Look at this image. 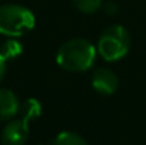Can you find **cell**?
Returning a JSON list of instances; mask_svg holds the SVG:
<instances>
[{
    "label": "cell",
    "instance_id": "30bf717a",
    "mask_svg": "<svg viewBox=\"0 0 146 145\" xmlns=\"http://www.w3.org/2000/svg\"><path fill=\"white\" fill-rule=\"evenodd\" d=\"M71 1L81 13L87 14H92L102 7V0H71Z\"/></svg>",
    "mask_w": 146,
    "mask_h": 145
},
{
    "label": "cell",
    "instance_id": "3957f363",
    "mask_svg": "<svg viewBox=\"0 0 146 145\" xmlns=\"http://www.w3.org/2000/svg\"><path fill=\"white\" fill-rule=\"evenodd\" d=\"M36 24L34 14L30 9L20 4L0 6V33L9 37H20L30 31Z\"/></svg>",
    "mask_w": 146,
    "mask_h": 145
},
{
    "label": "cell",
    "instance_id": "7a4b0ae2",
    "mask_svg": "<svg viewBox=\"0 0 146 145\" xmlns=\"http://www.w3.org/2000/svg\"><path fill=\"white\" fill-rule=\"evenodd\" d=\"M131 48V36L123 26L112 24L106 27L98 39V54L108 63L123 58Z\"/></svg>",
    "mask_w": 146,
    "mask_h": 145
},
{
    "label": "cell",
    "instance_id": "ba28073f",
    "mask_svg": "<svg viewBox=\"0 0 146 145\" xmlns=\"http://www.w3.org/2000/svg\"><path fill=\"white\" fill-rule=\"evenodd\" d=\"M52 145H88V142L77 132L62 131L54 138Z\"/></svg>",
    "mask_w": 146,
    "mask_h": 145
},
{
    "label": "cell",
    "instance_id": "8992f818",
    "mask_svg": "<svg viewBox=\"0 0 146 145\" xmlns=\"http://www.w3.org/2000/svg\"><path fill=\"white\" fill-rule=\"evenodd\" d=\"M20 101L17 96L7 90L0 88V121H9L20 112Z\"/></svg>",
    "mask_w": 146,
    "mask_h": 145
},
{
    "label": "cell",
    "instance_id": "52a82bcc",
    "mask_svg": "<svg viewBox=\"0 0 146 145\" xmlns=\"http://www.w3.org/2000/svg\"><path fill=\"white\" fill-rule=\"evenodd\" d=\"M41 111H43V108H41L40 101L36 100V98H29L20 105V112L19 114L26 117L27 120L33 121V120H37L41 115Z\"/></svg>",
    "mask_w": 146,
    "mask_h": 145
},
{
    "label": "cell",
    "instance_id": "7c38bea8",
    "mask_svg": "<svg viewBox=\"0 0 146 145\" xmlns=\"http://www.w3.org/2000/svg\"><path fill=\"white\" fill-rule=\"evenodd\" d=\"M6 58L3 57V54L0 53V81H1V78H3V76H4V73H6Z\"/></svg>",
    "mask_w": 146,
    "mask_h": 145
},
{
    "label": "cell",
    "instance_id": "9c48e42d",
    "mask_svg": "<svg viewBox=\"0 0 146 145\" xmlns=\"http://www.w3.org/2000/svg\"><path fill=\"white\" fill-rule=\"evenodd\" d=\"M21 51H23V47L20 46L19 41L14 40V37H11L10 40L4 41L3 46H1V48H0V53L3 54V57H4L6 60L19 57V55L21 54Z\"/></svg>",
    "mask_w": 146,
    "mask_h": 145
},
{
    "label": "cell",
    "instance_id": "8fae6325",
    "mask_svg": "<svg viewBox=\"0 0 146 145\" xmlns=\"http://www.w3.org/2000/svg\"><path fill=\"white\" fill-rule=\"evenodd\" d=\"M102 7H104L105 14H108V16H115V14L118 13V4H116L115 1H112V0L105 1V3L102 4Z\"/></svg>",
    "mask_w": 146,
    "mask_h": 145
},
{
    "label": "cell",
    "instance_id": "277c9868",
    "mask_svg": "<svg viewBox=\"0 0 146 145\" xmlns=\"http://www.w3.org/2000/svg\"><path fill=\"white\" fill-rule=\"evenodd\" d=\"M29 124L30 120L20 115V118L9 120V122L1 130V144L3 145H24L29 138Z\"/></svg>",
    "mask_w": 146,
    "mask_h": 145
},
{
    "label": "cell",
    "instance_id": "5b68a950",
    "mask_svg": "<svg viewBox=\"0 0 146 145\" xmlns=\"http://www.w3.org/2000/svg\"><path fill=\"white\" fill-rule=\"evenodd\" d=\"M91 84L99 94L111 96V94H113L118 90L119 81H118V76L111 68L102 67V68H97L92 73Z\"/></svg>",
    "mask_w": 146,
    "mask_h": 145
},
{
    "label": "cell",
    "instance_id": "6da1fadb",
    "mask_svg": "<svg viewBox=\"0 0 146 145\" xmlns=\"http://www.w3.org/2000/svg\"><path fill=\"white\" fill-rule=\"evenodd\" d=\"M97 48L85 39H71L58 48L55 61L57 64L71 73H82L90 70L97 58Z\"/></svg>",
    "mask_w": 146,
    "mask_h": 145
}]
</instances>
